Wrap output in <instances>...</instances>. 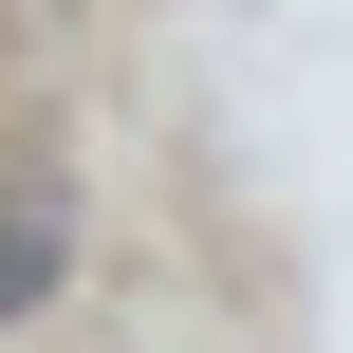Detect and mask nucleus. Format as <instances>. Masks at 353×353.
Wrapping results in <instances>:
<instances>
[{"label":"nucleus","mask_w":353,"mask_h":353,"mask_svg":"<svg viewBox=\"0 0 353 353\" xmlns=\"http://www.w3.org/2000/svg\"><path fill=\"white\" fill-rule=\"evenodd\" d=\"M37 279H56V205H19V223H0V316H19Z\"/></svg>","instance_id":"1"}]
</instances>
